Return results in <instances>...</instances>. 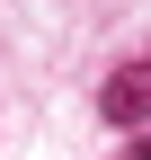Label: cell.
<instances>
[{
	"mask_svg": "<svg viewBox=\"0 0 151 160\" xmlns=\"http://www.w3.org/2000/svg\"><path fill=\"white\" fill-rule=\"evenodd\" d=\"M98 116H107V125H151V53H134V62H116V71H107Z\"/></svg>",
	"mask_w": 151,
	"mask_h": 160,
	"instance_id": "obj_1",
	"label": "cell"
},
{
	"mask_svg": "<svg viewBox=\"0 0 151 160\" xmlns=\"http://www.w3.org/2000/svg\"><path fill=\"white\" fill-rule=\"evenodd\" d=\"M124 160H151V142H124Z\"/></svg>",
	"mask_w": 151,
	"mask_h": 160,
	"instance_id": "obj_2",
	"label": "cell"
}]
</instances>
